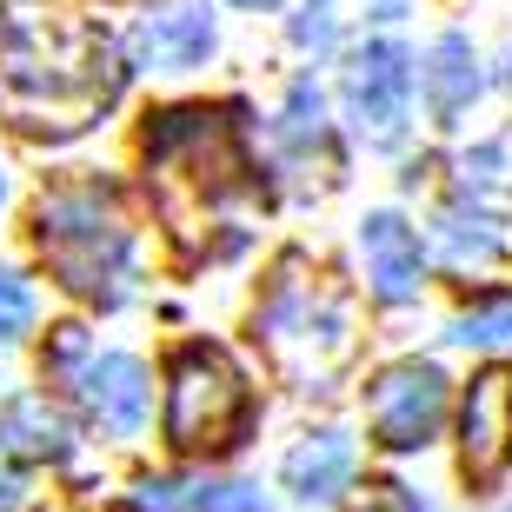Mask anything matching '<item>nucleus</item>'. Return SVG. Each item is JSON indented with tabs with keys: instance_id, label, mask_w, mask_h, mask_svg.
I'll list each match as a JSON object with an SVG mask.
<instances>
[{
	"instance_id": "obj_7",
	"label": "nucleus",
	"mask_w": 512,
	"mask_h": 512,
	"mask_svg": "<svg viewBox=\"0 0 512 512\" xmlns=\"http://www.w3.org/2000/svg\"><path fill=\"white\" fill-rule=\"evenodd\" d=\"M459 446H466V479L493 486L512 459V366H486L466 386V419H459Z\"/></svg>"
},
{
	"instance_id": "obj_13",
	"label": "nucleus",
	"mask_w": 512,
	"mask_h": 512,
	"mask_svg": "<svg viewBox=\"0 0 512 512\" xmlns=\"http://www.w3.org/2000/svg\"><path fill=\"white\" fill-rule=\"evenodd\" d=\"M473 94H479L473 47H466V34H446V40L433 47V67H426V100H433L439 120H459Z\"/></svg>"
},
{
	"instance_id": "obj_17",
	"label": "nucleus",
	"mask_w": 512,
	"mask_h": 512,
	"mask_svg": "<svg viewBox=\"0 0 512 512\" xmlns=\"http://www.w3.org/2000/svg\"><path fill=\"white\" fill-rule=\"evenodd\" d=\"M453 340H466V346H493V340H512V313H466V320L453 326Z\"/></svg>"
},
{
	"instance_id": "obj_23",
	"label": "nucleus",
	"mask_w": 512,
	"mask_h": 512,
	"mask_svg": "<svg viewBox=\"0 0 512 512\" xmlns=\"http://www.w3.org/2000/svg\"><path fill=\"white\" fill-rule=\"evenodd\" d=\"M0 193H7V180H0Z\"/></svg>"
},
{
	"instance_id": "obj_24",
	"label": "nucleus",
	"mask_w": 512,
	"mask_h": 512,
	"mask_svg": "<svg viewBox=\"0 0 512 512\" xmlns=\"http://www.w3.org/2000/svg\"><path fill=\"white\" fill-rule=\"evenodd\" d=\"M506 512H512V506H506Z\"/></svg>"
},
{
	"instance_id": "obj_10",
	"label": "nucleus",
	"mask_w": 512,
	"mask_h": 512,
	"mask_svg": "<svg viewBox=\"0 0 512 512\" xmlns=\"http://www.w3.org/2000/svg\"><path fill=\"white\" fill-rule=\"evenodd\" d=\"M87 406H94V419L107 426V433H140V419H147V373H140V360H127V353H107V360L87 366Z\"/></svg>"
},
{
	"instance_id": "obj_5",
	"label": "nucleus",
	"mask_w": 512,
	"mask_h": 512,
	"mask_svg": "<svg viewBox=\"0 0 512 512\" xmlns=\"http://www.w3.org/2000/svg\"><path fill=\"white\" fill-rule=\"evenodd\" d=\"M366 419H373V439L393 446V453H413L446 426V373L433 360H399L386 366L380 380L366 386Z\"/></svg>"
},
{
	"instance_id": "obj_14",
	"label": "nucleus",
	"mask_w": 512,
	"mask_h": 512,
	"mask_svg": "<svg viewBox=\"0 0 512 512\" xmlns=\"http://www.w3.org/2000/svg\"><path fill=\"white\" fill-rule=\"evenodd\" d=\"M439 240H446L453 266H473V260H493L499 253V233H493L486 213H446V220H439Z\"/></svg>"
},
{
	"instance_id": "obj_9",
	"label": "nucleus",
	"mask_w": 512,
	"mask_h": 512,
	"mask_svg": "<svg viewBox=\"0 0 512 512\" xmlns=\"http://www.w3.org/2000/svg\"><path fill=\"white\" fill-rule=\"evenodd\" d=\"M280 479H286V493L300 499V506H326V499H340L346 479H353V439H346V433L300 439V446L286 453Z\"/></svg>"
},
{
	"instance_id": "obj_21",
	"label": "nucleus",
	"mask_w": 512,
	"mask_h": 512,
	"mask_svg": "<svg viewBox=\"0 0 512 512\" xmlns=\"http://www.w3.org/2000/svg\"><path fill=\"white\" fill-rule=\"evenodd\" d=\"M14 493H20V486H14V479H7V473H0V512L14 506Z\"/></svg>"
},
{
	"instance_id": "obj_16",
	"label": "nucleus",
	"mask_w": 512,
	"mask_h": 512,
	"mask_svg": "<svg viewBox=\"0 0 512 512\" xmlns=\"http://www.w3.org/2000/svg\"><path fill=\"white\" fill-rule=\"evenodd\" d=\"M193 512H266L253 486H207V493H193Z\"/></svg>"
},
{
	"instance_id": "obj_1",
	"label": "nucleus",
	"mask_w": 512,
	"mask_h": 512,
	"mask_svg": "<svg viewBox=\"0 0 512 512\" xmlns=\"http://www.w3.org/2000/svg\"><path fill=\"white\" fill-rule=\"evenodd\" d=\"M127 87L114 40L94 20H74L47 0L0 7V114L20 133H87Z\"/></svg>"
},
{
	"instance_id": "obj_2",
	"label": "nucleus",
	"mask_w": 512,
	"mask_h": 512,
	"mask_svg": "<svg viewBox=\"0 0 512 512\" xmlns=\"http://www.w3.org/2000/svg\"><path fill=\"white\" fill-rule=\"evenodd\" d=\"M147 187L153 207L167 213L173 240L187 253H207L213 227H227L240 247V213L260 193V167L240 140V107H167L147 120Z\"/></svg>"
},
{
	"instance_id": "obj_4",
	"label": "nucleus",
	"mask_w": 512,
	"mask_h": 512,
	"mask_svg": "<svg viewBox=\"0 0 512 512\" xmlns=\"http://www.w3.org/2000/svg\"><path fill=\"white\" fill-rule=\"evenodd\" d=\"M253 426L247 373L220 346L193 340L167 366V439L180 453H233Z\"/></svg>"
},
{
	"instance_id": "obj_19",
	"label": "nucleus",
	"mask_w": 512,
	"mask_h": 512,
	"mask_svg": "<svg viewBox=\"0 0 512 512\" xmlns=\"http://www.w3.org/2000/svg\"><path fill=\"white\" fill-rule=\"evenodd\" d=\"M360 512H419V506H413V493H406V486H366Z\"/></svg>"
},
{
	"instance_id": "obj_3",
	"label": "nucleus",
	"mask_w": 512,
	"mask_h": 512,
	"mask_svg": "<svg viewBox=\"0 0 512 512\" xmlns=\"http://www.w3.org/2000/svg\"><path fill=\"white\" fill-rule=\"evenodd\" d=\"M34 247L47 253L54 280L80 300H114L127 266V220L100 187H60L34 207Z\"/></svg>"
},
{
	"instance_id": "obj_18",
	"label": "nucleus",
	"mask_w": 512,
	"mask_h": 512,
	"mask_svg": "<svg viewBox=\"0 0 512 512\" xmlns=\"http://www.w3.org/2000/svg\"><path fill=\"white\" fill-rule=\"evenodd\" d=\"M187 486H173V479H147L140 486V512H180V506H193V499H180Z\"/></svg>"
},
{
	"instance_id": "obj_11",
	"label": "nucleus",
	"mask_w": 512,
	"mask_h": 512,
	"mask_svg": "<svg viewBox=\"0 0 512 512\" xmlns=\"http://www.w3.org/2000/svg\"><path fill=\"white\" fill-rule=\"evenodd\" d=\"M74 433H67V419L60 406H47L40 393H20L0 406V453L14 459H67Z\"/></svg>"
},
{
	"instance_id": "obj_15",
	"label": "nucleus",
	"mask_w": 512,
	"mask_h": 512,
	"mask_svg": "<svg viewBox=\"0 0 512 512\" xmlns=\"http://www.w3.org/2000/svg\"><path fill=\"white\" fill-rule=\"evenodd\" d=\"M27 326H34V293H27V280L0 273V340H20Z\"/></svg>"
},
{
	"instance_id": "obj_6",
	"label": "nucleus",
	"mask_w": 512,
	"mask_h": 512,
	"mask_svg": "<svg viewBox=\"0 0 512 512\" xmlns=\"http://www.w3.org/2000/svg\"><path fill=\"white\" fill-rule=\"evenodd\" d=\"M406 100H413V54L399 40H366L353 67H346V107L373 140H399L406 127Z\"/></svg>"
},
{
	"instance_id": "obj_20",
	"label": "nucleus",
	"mask_w": 512,
	"mask_h": 512,
	"mask_svg": "<svg viewBox=\"0 0 512 512\" xmlns=\"http://www.w3.org/2000/svg\"><path fill=\"white\" fill-rule=\"evenodd\" d=\"M80 346H87V333H80V326H60V333H54V353H47V366H54V373H67V366L80 360Z\"/></svg>"
},
{
	"instance_id": "obj_22",
	"label": "nucleus",
	"mask_w": 512,
	"mask_h": 512,
	"mask_svg": "<svg viewBox=\"0 0 512 512\" xmlns=\"http://www.w3.org/2000/svg\"><path fill=\"white\" fill-rule=\"evenodd\" d=\"M233 7H266V0H233Z\"/></svg>"
},
{
	"instance_id": "obj_12",
	"label": "nucleus",
	"mask_w": 512,
	"mask_h": 512,
	"mask_svg": "<svg viewBox=\"0 0 512 512\" xmlns=\"http://www.w3.org/2000/svg\"><path fill=\"white\" fill-rule=\"evenodd\" d=\"M140 54L153 67H193V60L213 54V20L200 7H173V14H153L140 27Z\"/></svg>"
},
{
	"instance_id": "obj_8",
	"label": "nucleus",
	"mask_w": 512,
	"mask_h": 512,
	"mask_svg": "<svg viewBox=\"0 0 512 512\" xmlns=\"http://www.w3.org/2000/svg\"><path fill=\"white\" fill-rule=\"evenodd\" d=\"M360 247H366V280H373V293H380L386 306L413 300L419 293V273H426V260H419V233L399 220V213H373L360 227Z\"/></svg>"
}]
</instances>
